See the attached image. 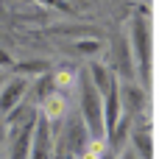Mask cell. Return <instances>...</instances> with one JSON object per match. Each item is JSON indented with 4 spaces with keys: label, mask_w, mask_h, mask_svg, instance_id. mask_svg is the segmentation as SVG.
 I'll return each mask as SVG.
<instances>
[{
    "label": "cell",
    "mask_w": 159,
    "mask_h": 159,
    "mask_svg": "<svg viewBox=\"0 0 159 159\" xmlns=\"http://www.w3.org/2000/svg\"><path fill=\"white\" fill-rule=\"evenodd\" d=\"M3 67H14V59L8 56V50L0 48V70H3Z\"/></svg>",
    "instance_id": "2e32d148"
},
{
    "label": "cell",
    "mask_w": 159,
    "mask_h": 159,
    "mask_svg": "<svg viewBox=\"0 0 159 159\" xmlns=\"http://www.w3.org/2000/svg\"><path fill=\"white\" fill-rule=\"evenodd\" d=\"M134 151L140 159H154V143H151V129L148 126H140L134 129Z\"/></svg>",
    "instance_id": "9c48e42d"
},
{
    "label": "cell",
    "mask_w": 159,
    "mask_h": 159,
    "mask_svg": "<svg viewBox=\"0 0 159 159\" xmlns=\"http://www.w3.org/2000/svg\"><path fill=\"white\" fill-rule=\"evenodd\" d=\"M123 115V103H120V84L117 78H112L109 89L103 92V126H106V140L115 134V129L120 126V117Z\"/></svg>",
    "instance_id": "3957f363"
},
{
    "label": "cell",
    "mask_w": 159,
    "mask_h": 159,
    "mask_svg": "<svg viewBox=\"0 0 159 159\" xmlns=\"http://www.w3.org/2000/svg\"><path fill=\"white\" fill-rule=\"evenodd\" d=\"M3 84H6V73L0 70V87H3Z\"/></svg>",
    "instance_id": "d6986e66"
},
{
    "label": "cell",
    "mask_w": 159,
    "mask_h": 159,
    "mask_svg": "<svg viewBox=\"0 0 159 159\" xmlns=\"http://www.w3.org/2000/svg\"><path fill=\"white\" fill-rule=\"evenodd\" d=\"M120 103H123V109L129 115L143 112V106H145V89L137 87V84H123L120 87Z\"/></svg>",
    "instance_id": "8992f818"
},
{
    "label": "cell",
    "mask_w": 159,
    "mask_h": 159,
    "mask_svg": "<svg viewBox=\"0 0 159 159\" xmlns=\"http://www.w3.org/2000/svg\"><path fill=\"white\" fill-rule=\"evenodd\" d=\"M22 75L28 73V75H48V64L45 61H22V64H14Z\"/></svg>",
    "instance_id": "4fadbf2b"
},
{
    "label": "cell",
    "mask_w": 159,
    "mask_h": 159,
    "mask_svg": "<svg viewBox=\"0 0 159 159\" xmlns=\"http://www.w3.org/2000/svg\"><path fill=\"white\" fill-rule=\"evenodd\" d=\"M73 84H75V70H70V67H61V70L53 75V87H56V92L70 89Z\"/></svg>",
    "instance_id": "7c38bea8"
},
{
    "label": "cell",
    "mask_w": 159,
    "mask_h": 159,
    "mask_svg": "<svg viewBox=\"0 0 159 159\" xmlns=\"http://www.w3.org/2000/svg\"><path fill=\"white\" fill-rule=\"evenodd\" d=\"M25 92H28V81H25L22 75L6 81L3 89H0V112H3V115L14 112V109L22 103V95H25Z\"/></svg>",
    "instance_id": "5b68a950"
},
{
    "label": "cell",
    "mask_w": 159,
    "mask_h": 159,
    "mask_svg": "<svg viewBox=\"0 0 159 159\" xmlns=\"http://www.w3.org/2000/svg\"><path fill=\"white\" fill-rule=\"evenodd\" d=\"M87 75L92 78V84L98 87V92H101V95L109 89V84H112V78H115V75H109V73H106V67H103V64H92V67L87 70Z\"/></svg>",
    "instance_id": "8fae6325"
},
{
    "label": "cell",
    "mask_w": 159,
    "mask_h": 159,
    "mask_svg": "<svg viewBox=\"0 0 159 159\" xmlns=\"http://www.w3.org/2000/svg\"><path fill=\"white\" fill-rule=\"evenodd\" d=\"M64 112H67V101H64L61 92L53 89V92L42 101V117H48V120H59V117H64Z\"/></svg>",
    "instance_id": "ba28073f"
},
{
    "label": "cell",
    "mask_w": 159,
    "mask_h": 159,
    "mask_svg": "<svg viewBox=\"0 0 159 159\" xmlns=\"http://www.w3.org/2000/svg\"><path fill=\"white\" fill-rule=\"evenodd\" d=\"M73 48H75L78 53H84V56H89V53H98V50H101V42H98V39H75Z\"/></svg>",
    "instance_id": "5bb4252c"
},
{
    "label": "cell",
    "mask_w": 159,
    "mask_h": 159,
    "mask_svg": "<svg viewBox=\"0 0 159 159\" xmlns=\"http://www.w3.org/2000/svg\"><path fill=\"white\" fill-rule=\"evenodd\" d=\"M120 159H140V157H137V151H126Z\"/></svg>",
    "instance_id": "e0dca14e"
},
{
    "label": "cell",
    "mask_w": 159,
    "mask_h": 159,
    "mask_svg": "<svg viewBox=\"0 0 159 159\" xmlns=\"http://www.w3.org/2000/svg\"><path fill=\"white\" fill-rule=\"evenodd\" d=\"M81 117L92 140H106V126H103V95L92 84L87 73H81Z\"/></svg>",
    "instance_id": "6da1fadb"
},
{
    "label": "cell",
    "mask_w": 159,
    "mask_h": 159,
    "mask_svg": "<svg viewBox=\"0 0 159 159\" xmlns=\"http://www.w3.org/2000/svg\"><path fill=\"white\" fill-rule=\"evenodd\" d=\"M131 53H134V61L140 67V75L148 78V70H151V28H148L145 17H134V22H131Z\"/></svg>",
    "instance_id": "7a4b0ae2"
},
{
    "label": "cell",
    "mask_w": 159,
    "mask_h": 159,
    "mask_svg": "<svg viewBox=\"0 0 159 159\" xmlns=\"http://www.w3.org/2000/svg\"><path fill=\"white\" fill-rule=\"evenodd\" d=\"M3 134H6V123L0 120V140H3Z\"/></svg>",
    "instance_id": "ac0fdd59"
},
{
    "label": "cell",
    "mask_w": 159,
    "mask_h": 159,
    "mask_svg": "<svg viewBox=\"0 0 159 159\" xmlns=\"http://www.w3.org/2000/svg\"><path fill=\"white\" fill-rule=\"evenodd\" d=\"M34 126H36V117H31L25 123V129L17 134L14 145H11V159H31V145H34Z\"/></svg>",
    "instance_id": "52a82bcc"
},
{
    "label": "cell",
    "mask_w": 159,
    "mask_h": 159,
    "mask_svg": "<svg viewBox=\"0 0 159 159\" xmlns=\"http://www.w3.org/2000/svg\"><path fill=\"white\" fill-rule=\"evenodd\" d=\"M103 151H106V140H92V145L84 151L81 159H103Z\"/></svg>",
    "instance_id": "9a60e30c"
},
{
    "label": "cell",
    "mask_w": 159,
    "mask_h": 159,
    "mask_svg": "<svg viewBox=\"0 0 159 159\" xmlns=\"http://www.w3.org/2000/svg\"><path fill=\"white\" fill-rule=\"evenodd\" d=\"M134 59V53H131V48L126 45V39H117V70H120V75H126V78H131V70H134V64L137 61H131Z\"/></svg>",
    "instance_id": "30bf717a"
},
{
    "label": "cell",
    "mask_w": 159,
    "mask_h": 159,
    "mask_svg": "<svg viewBox=\"0 0 159 159\" xmlns=\"http://www.w3.org/2000/svg\"><path fill=\"white\" fill-rule=\"evenodd\" d=\"M53 157V134L48 126V117H36L34 126V145H31V159H50Z\"/></svg>",
    "instance_id": "277c9868"
}]
</instances>
